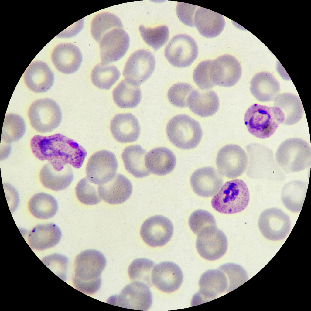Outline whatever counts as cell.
Here are the masks:
<instances>
[{
  "mask_svg": "<svg viewBox=\"0 0 311 311\" xmlns=\"http://www.w3.org/2000/svg\"><path fill=\"white\" fill-rule=\"evenodd\" d=\"M156 60L153 54L142 49L135 51L127 60L122 74L126 80L135 86L145 81L154 72Z\"/></svg>",
  "mask_w": 311,
  "mask_h": 311,
  "instance_id": "obj_12",
  "label": "cell"
},
{
  "mask_svg": "<svg viewBox=\"0 0 311 311\" xmlns=\"http://www.w3.org/2000/svg\"><path fill=\"white\" fill-rule=\"evenodd\" d=\"M54 80L53 72L47 64L42 61H35L30 64L24 74L26 86L37 93L49 90L53 85Z\"/></svg>",
  "mask_w": 311,
  "mask_h": 311,
  "instance_id": "obj_22",
  "label": "cell"
},
{
  "mask_svg": "<svg viewBox=\"0 0 311 311\" xmlns=\"http://www.w3.org/2000/svg\"><path fill=\"white\" fill-rule=\"evenodd\" d=\"M146 154V150L138 145L126 147L121 154L125 168L135 177L142 178L150 174L145 165Z\"/></svg>",
  "mask_w": 311,
  "mask_h": 311,
  "instance_id": "obj_32",
  "label": "cell"
},
{
  "mask_svg": "<svg viewBox=\"0 0 311 311\" xmlns=\"http://www.w3.org/2000/svg\"><path fill=\"white\" fill-rule=\"evenodd\" d=\"M307 186L304 182L294 181L285 185L282 192V200L284 206L293 212H300L306 193Z\"/></svg>",
  "mask_w": 311,
  "mask_h": 311,
  "instance_id": "obj_34",
  "label": "cell"
},
{
  "mask_svg": "<svg viewBox=\"0 0 311 311\" xmlns=\"http://www.w3.org/2000/svg\"><path fill=\"white\" fill-rule=\"evenodd\" d=\"M112 94L115 103L121 108L136 107L140 103L142 98L139 86L133 85L125 79L114 89Z\"/></svg>",
  "mask_w": 311,
  "mask_h": 311,
  "instance_id": "obj_33",
  "label": "cell"
},
{
  "mask_svg": "<svg viewBox=\"0 0 311 311\" xmlns=\"http://www.w3.org/2000/svg\"><path fill=\"white\" fill-rule=\"evenodd\" d=\"M120 19L115 15L107 12L97 15L93 19L91 27V35L94 39L99 43L104 35L116 28H123Z\"/></svg>",
  "mask_w": 311,
  "mask_h": 311,
  "instance_id": "obj_37",
  "label": "cell"
},
{
  "mask_svg": "<svg viewBox=\"0 0 311 311\" xmlns=\"http://www.w3.org/2000/svg\"><path fill=\"white\" fill-rule=\"evenodd\" d=\"M211 61L212 60H208L202 61L194 70L193 81L197 86L203 90L210 89L215 85L210 76V69Z\"/></svg>",
  "mask_w": 311,
  "mask_h": 311,
  "instance_id": "obj_44",
  "label": "cell"
},
{
  "mask_svg": "<svg viewBox=\"0 0 311 311\" xmlns=\"http://www.w3.org/2000/svg\"><path fill=\"white\" fill-rule=\"evenodd\" d=\"M273 106L280 108L283 113L284 119L282 124L291 125L299 122L304 113L300 98L295 94L284 93L278 95L274 99Z\"/></svg>",
  "mask_w": 311,
  "mask_h": 311,
  "instance_id": "obj_31",
  "label": "cell"
},
{
  "mask_svg": "<svg viewBox=\"0 0 311 311\" xmlns=\"http://www.w3.org/2000/svg\"><path fill=\"white\" fill-rule=\"evenodd\" d=\"M106 264V258L100 251L87 249L79 254L74 262L73 282L77 290L87 294H93L100 289L101 274Z\"/></svg>",
  "mask_w": 311,
  "mask_h": 311,
  "instance_id": "obj_2",
  "label": "cell"
},
{
  "mask_svg": "<svg viewBox=\"0 0 311 311\" xmlns=\"http://www.w3.org/2000/svg\"><path fill=\"white\" fill-rule=\"evenodd\" d=\"M25 121L20 116L9 114L5 118L2 128L1 140L6 143H11L20 139L26 131Z\"/></svg>",
  "mask_w": 311,
  "mask_h": 311,
  "instance_id": "obj_38",
  "label": "cell"
},
{
  "mask_svg": "<svg viewBox=\"0 0 311 311\" xmlns=\"http://www.w3.org/2000/svg\"><path fill=\"white\" fill-rule=\"evenodd\" d=\"M275 159L279 167L287 173L301 171L310 165V147L301 138L288 139L278 147Z\"/></svg>",
  "mask_w": 311,
  "mask_h": 311,
  "instance_id": "obj_4",
  "label": "cell"
},
{
  "mask_svg": "<svg viewBox=\"0 0 311 311\" xmlns=\"http://www.w3.org/2000/svg\"><path fill=\"white\" fill-rule=\"evenodd\" d=\"M120 71L114 65H96L93 69L91 78L93 84L97 87L108 90L118 80Z\"/></svg>",
  "mask_w": 311,
  "mask_h": 311,
  "instance_id": "obj_36",
  "label": "cell"
},
{
  "mask_svg": "<svg viewBox=\"0 0 311 311\" xmlns=\"http://www.w3.org/2000/svg\"><path fill=\"white\" fill-rule=\"evenodd\" d=\"M139 30L145 42L155 51L163 46L169 37V29L165 25L151 28H145L143 25H141Z\"/></svg>",
  "mask_w": 311,
  "mask_h": 311,
  "instance_id": "obj_40",
  "label": "cell"
},
{
  "mask_svg": "<svg viewBox=\"0 0 311 311\" xmlns=\"http://www.w3.org/2000/svg\"><path fill=\"white\" fill-rule=\"evenodd\" d=\"M98 185L91 182L87 177L78 183L75 188L76 196L82 203L87 205L97 204L101 201L98 191Z\"/></svg>",
  "mask_w": 311,
  "mask_h": 311,
  "instance_id": "obj_41",
  "label": "cell"
},
{
  "mask_svg": "<svg viewBox=\"0 0 311 311\" xmlns=\"http://www.w3.org/2000/svg\"><path fill=\"white\" fill-rule=\"evenodd\" d=\"M61 236L60 228L55 224L50 223L36 226L30 232L28 240L32 248L42 251L55 246Z\"/></svg>",
  "mask_w": 311,
  "mask_h": 311,
  "instance_id": "obj_28",
  "label": "cell"
},
{
  "mask_svg": "<svg viewBox=\"0 0 311 311\" xmlns=\"http://www.w3.org/2000/svg\"><path fill=\"white\" fill-rule=\"evenodd\" d=\"M110 130L114 138L121 143L136 141L140 133L138 121L131 113L116 115L111 120Z\"/></svg>",
  "mask_w": 311,
  "mask_h": 311,
  "instance_id": "obj_24",
  "label": "cell"
},
{
  "mask_svg": "<svg viewBox=\"0 0 311 311\" xmlns=\"http://www.w3.org/2000/svg\"><path fill=\"white\" fill-rule=\"evenodd\" d=\"M189 224L191 230L197 235L205 228L217 226L213 215L209 212L201 209L196 210L191 214Z\"/></svg>",
  "mask_w": 311,
  "mask_h": 311,
  "instance_id": "obj_43",
  "label": "cell"
},
{
  "mask_svg": "<svg viewBox=\"0 0 311 311\" xmlns=\"http://www.w3.org/2000/svg\"><path fill=\"white\" fill-rule=\"evenodd\" d=\"M217 170L212 166L200 168L192 174L190 184L193 191L204 197L214 196L223 183V177Z\"/></svg>",
  "mask_w": 311,
  "mask_h": 311,
  "instance_id": "obj_18",
  "label": "cell"
},
{
  "mask_svg": "<svg viewBox=\"0 0 311 311\" xmlns=\"http://www.w3.org/2000/svg\"><path fill=\"white\" fill-rule=\"evenodd\" d=\"M98 191L101 199L112 204L122 203L131 196L132 186L131 181L125 176L117 174L109 182L98 185Z\"/></svg>",
  "mask_w": 311,
  "mask_h": 311,
  "instance_id": "obj_23",
  "label": "cell"
},
{
  "mask_svg": "<svg viewBox=\"0 0 311 311\" xmlns=\"http://www.w3.org/2000/svg\"><path fill=\"white\" fill-rule=\"evenodd\" d=\"M99 43L101 63L106 65L125 56L129 47L130 38L122 28H116L104 35Z\"/></svg>",
  "mask_w": 311,
  "mask_h": 311,
  "instance_id": "obj_15",
  "label": "cell"
},
{
  "mask_svg": "<svg viewBox=\"0 0 311 311\" xmlns=\"http://www.w3.org/2000/svg\"><path fill=\"white\" fill-rule=\"evenodd\" d=\"M145 163L150 172L162 176L173 171L176 164V159L170 149L164 147H159L152 149L147 153L145 157Z\"/></svg>",
  "mask_w": 311,
  "mask_h": 311,
  "instance_id": "obj_29",
  "label": "cell"
},
{
  "mask_svg": "<svg viewBox=\"0 0 311 311\" xmlns=\"http://www.w3.org/2000/svg\"><path fill=\"white\" fill-rule=\"evenodd\" d=\"M198 47L190 36L179 34L174 36L165 48L164 55L173 66L184 68L190 66L197 58Z\"/></svg>",
  "mask_w": 311,
  "mask_h": 311,
  "instance_id": "obj_10",
  "label": "cell"
},
{
  "mask_svg": "<svg viewBox=\"0 0 311 311\" xmlns=\"http://www.w3.org/2000/svg\"><path fill=\"white\" fill-rule=\"evenodd\" d=\"M194 23L200 33L208 38L219 35L225 25L224 18L222 15L201 7L196 11Z\"/></svg>",
  "mask_w": 311,
  "mask_h": 311,
  "instance_id": "obj_25",
  "label": "cell"
},
{
  "mask_svg": "<svg viewBox=\"0 0 311 311\" xmlns=\"http://www.w3.org/2000/svg\"><path fill=\"white\" fill-rule=\"evenodd\" d=\"M155 263L149 259L137 258L131 263L128 269L131 279L139 281L146 284L149 287L152 286L151 275Z\"/></svg>",
  "mask_w": 311,
  "mask_h": 311,
  "instance_id": "obj_39",
  "label": "cell"
},
{
  "mask_svg": "<svg viewBox=\"0 0 311 311\" xmlns=\"http://www.w3.org/2000/svg\"><path fill=\"white\" fill-rule=\"evenodd\" d=\"M248 157L241 147L228 144L219 150L216 159L217 170L223 176L234 179L241 176L246 169Z\"/></svg>",
  "mask_w": 311,
  "mask_h": 311,
  "instance_id": "obj_8",
  "label": "cell"
},
{
  "mask_svg": "<svg viewBox=\"0 0 311 311\" xmlns=\"http://www.w3.org/2000/svg\"><path fill=\"white\" fill-rule=\"evenodd\" d=\"M289 216L281 210L271 208L264 210L258 220V226L262 235L273 241L284 239L291 229Z\"/></svg>",
  "mask_w": 311,
  "mask_h": 311,
  "instance_id": "obj_14",
  "label": "cell"
},
{
  "mask_svg": "<svg viewBox=\"0 0 311 311\" xmlns=\"http://www.w3.org/2000/svg\"><path fill=\"white\" fill-rule=\"evenodd\" d=\"M28 207L35 217L46 219L53 217L58 209V203L52 196L44 193L35 194L30 200Z\"/></svg>",
  "mask_w": 311,
  "mask_h": 311,
  "instance_id": "obj_35",
  "label": "cell"
},
{
  "mask_svg": "<svg viewBox=\"0 0 311 311\" xmlns=\"http://www.w3.org/2000/svg\"><path fill=\"white\" fill-rule=\"evenodd\" d=\"M210 73L214 85L229 87L234 86L239 80L242 69L240 63L234 57L225 54L212 60Z\"/></svg>",
  "mask_w": 311,
  "mask_h": 311,
  "instance_id": "obj_16",
  "label": "cell"
},
{
  "mask_svg": "<svg viewBox=\"0 0 311 311\" xmlns=\"http://www.w3.org/2000/svg\"><path fill=\"white\" fill-rule=\"evenodd\" d=\"M187 103L192 112L202 117L214 114L219 105V98L213 90L203 91L194 89L188 96Z\"/></svg>",
  "mask_w": 311,
  "mask_h": 311,
  "instance_id": "obj_26",
  "label": "cell"
},
{
  "mask_svg": "<svg viewBox=\"0 0 311 311\" xmlns=\"http://www.w3.org/2000/svg\"><path fill=\"white\" fill-rule=\"evenodd\" d=\"M151 278L152 282L157 289L165 292L170 293L180 287L183 275L177 264L173 262L165 261L153 267Z\"/></svg>",
  "mask_w": 311,
  "mask_h": 311,
  "instance_id": "obj_19",
  "label": "cell"
},
{
  "mask_svg": "<svg viewBox=\"0 0 311 311\" xmlns=\"http://www.w3.org/2000/svg\"><path fill=\"white\" fill-rule=\"evenodd\" d=\"M279 82L270 73L261 72L255 74L250 82V91L254 97L262 102L271 101L280 91Z\"/></svg>",
  "mask_w": 311,
  "mask_h": 311,
  "instance_id": "obj_27",
  "label": "cell"
},
{
  "mask_svg": "<svg viewBox=\"0 0 311 311\" xmlns=\"http://www.w3.org/2000/svg\"><path fill=\"white\" fill-rule=\"evenodd\" d=\"M166 131L171 142L183 149L196 147L200 142L203 135L199 123L185 114L176 115L172 118L167 124Z\"/></svg>",
  "mask_w": 311,
  "mask_h": 311,
  "instance_id": "obj_6",
  "label": "cell"
},
{
  "mask_svg": "<svg viewBox=\"0 0 311 311\" xmlns=\"http://www.w3.org/2000/svg\"><path fill=\"white\" fill-rule=\"evenodd\" d=\"M118 167V162L113 152L107 150L97 151L88 160L86 169L87 177L95 184H104L115 176Z\"/></svg>",
  "mask_w": 311,
  "mask_h": 311,
  "instance_id": "obj_9",
  "label": "cell"
},
{
  "mask_svg": "<svg viewBox=\"0 0 311 311\" xmlns=\"http://www.w3.org/2000/svg\"><path fill=\"white\" fill-rule=\"evenodd\" d=\"M227 246L226 235L217 226L205 228L197 235V250L200 256L207 260L219 259L225 253Z\"/></svg>",
  "mask_w": 311,
  "mask_h": 311,
  "instance_id": "obj_13",
  "label": "cell"
},
{
  "mask_svg": "<svg viewBox=\"0 0 311 311\" xmlns=\"http://www.w3.org/2000/svg\"><path fill=\"white\" fill-rule=\"evenodd\" d=\"M30 146L36 158L48 160L57 171L68 164L80 168L87 154L75 141L60 133L48 136L36 135L31 139Z\"/></svg>",
  "mask_w": 311,
  "mask_h": 311,
  "instance_id": "obj_1",
  "label": "cell"
},
{
  "mask_svg": "<svg viewBox=\"0 0 311 311\" xmlns=\"http://www.w3.org/2000/svg\"><path fill=\"white\" fill-rule=\"evenodd\" d=\"M249 193L243 180L235 179L226 182L213 197V208L220 213L233 214L240 212L248 206Z\"/></svg>",
  "mask_w": 311,
  "mask_h": 311,
  "instance_id": "obj_5",
  "label": "cell"
},
{
  "mask_svg": "<svg viewBox=\"0 0 311 311\" xmlns=\"http://www.w3.org/2000/svg\"><path fill=\"white\" fill-rule=\"evenodd\" d=\"M71 167L67 164L61 171H57L49 162L43 166L39 173L40 181L44 186L58 191L67 188L74 179Z\"/></svg>",
  "mask_w": 311,
  "mask_h": 311,
  "instance_id": "obj_30",
  "label": "cell"
},
{
  "mask_svg": "<svg viewBox=\"0 0 311 311\" xmlns=\"http://www.w3.org/2000/svg\"><path fill=\"white\" fill-rule=\"evenodd\" d=\"M197 6L182 2H179L176 8V15L183 24L187 26L194 27V11Z\"/></svg>",
  "mask_w": 311,
  "mask_h": 311,
  "instance_id": "obj_45",
  "label": "cell"
},
{
  "mask_svg": "<svg viewBox=\"0 0 311 311\" xmlns=\"http://www.w3.org/2000/svg\"><path fill=\"white\" fill-rule=\"evenodd\" d=\"M51 58L57 69L66 74H71L76 72L80 67L83 60L79 48L70 43H62L57 45L52 52Z\"/></svg>",
  "mask_w": 311,
  "mask_h": 311,
  "instance_id": "obj_21",
  "label": "cell"
},
{
  "mask_svg": "<svg viewBox=\"0 0 311 311\" xmlns=\"http://www.w3.org/2000/svg\"><path fill=\"white\" fill-rule=\"evenodd\" d=\"M193 90L190 84L179 83L173 85L168 90L167 97L173 105L180 108L186 107L187 99Z\"/></svg>",
  "mask_w": 311,
  "mask_h": 311,
  "instance_id": "obj_42",
  "label": "cell"
},
{
  "mask_svg": "<svg viewBox=\"0 0 311 311\" xmlns=\"http://www.w3.org/2000/svg\"><path fill=\"white\" fill-rule=\"evenodd\" d=\"M284 119V114L278 108L257 104L250 107L244 116V123L249 132L261 139L273 135Z\"/></svg>",
  "mask_w": 311,
  "mask_h": 311,
  "instance_id": "obj_3",
  "label": "cell"
},
{
  "mask_svg": "<svg viewBox=\"0 0 311 311\" xmlns=\"http://www.w3.org/2000/svg\"><path fill=\"white\" fill-rule=\"evenodd\" d=\"M28 115L32 127L42 133L51 132L57 128L62 119V113L58 104L50 98L34 101L29 107Z\"/></svg>",
  "mask_w": 311,
  "mask_h": 311,
  "instance_id": "obj_7",
  "label": "cell"
},
{
  "mask_svg": "<svg viewBox=\"0 0 311 311\" xmlns=\"http://www.w3.org/2000/svg\"><path fill=\"white\" fill-rule=\"evenodd\" d=\"M173 227L171 221L165 217L157 215L146 220L141 228L140 234L144 241L152 247L162 246L171 239Z\"/></svg>",
  "mask_w": 311,
  "mask_h": 311,
  "instance_id": "obj_17",
  "label": "cell"
},
{
  "mask_svg": "<svg viewBox=\"0 0 311 311\" xmlns=\"http://www.w3.org/2000/svg\"><path fill=\"white\" fill-rule=\"evenodd\" d=\"M152 296L149 287L139 281L126 285L118 296L108 300L109 303L118 306L135 310H147L151 307Z\"/></svg>",
  "mask_w": 311,
  "mask_h": 311,
  "instance_id": "obj_11",
  "label": "cell"
},
{
  "mask_svg": "<svg viewBox=\"0 0 311 311\" xmlns=\"http://www.w3.org/2000/svg\"><path fill=\"white\" fill-rule=\"evenodd\" d=\"M219 268L209 270L203 274L199 282L200 290L195 296L208 302L225 292H229L227 275L221 268Z\"/></svg>",
  "mask_w": 311,
  "mask_h": 311,
  "instance_id": "obj_20",
  "label": "cell"
}]
</instances>
